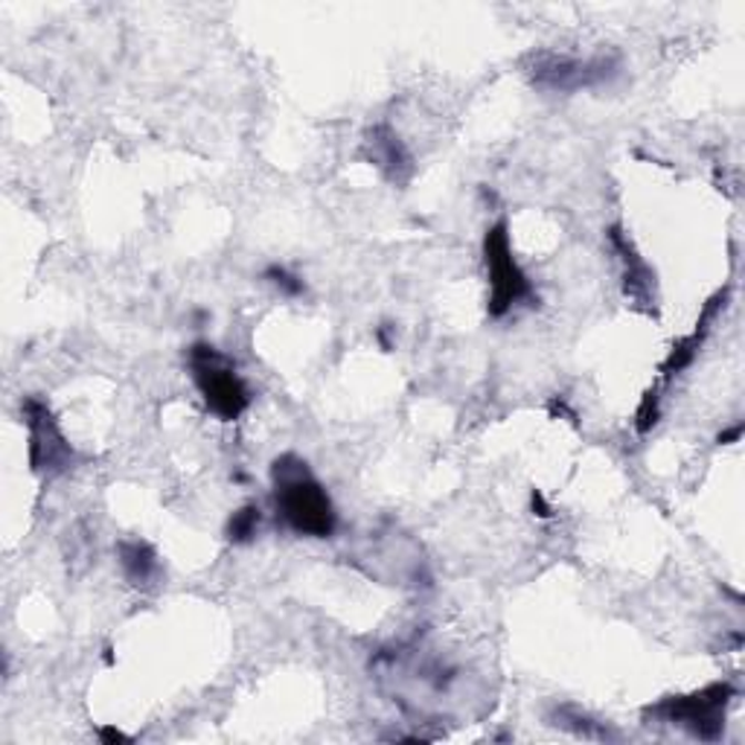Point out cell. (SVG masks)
I'll use <instances>...</instances> for the list:
<instances>
[{"label":"cell","instance_id":"obj_1","mask_svg":"<svg viewBox=\"0 0 745 745\" xmlns=\"http://www.w3.org/2000/svg\"><path fill=\"white\" fill-rule=\"evenodd\" d=\"M274 507L288 530L309 539H329L338 528V512L324 483L312 474L309 463L292 451L272 463Z\"/></svg>","mask_w":745,"mask_h":745},{"label":"cell","instance_id":"obj_2","mask_svg":"<svg viewBox=\"0 0 745 745\" xmlns=\"http://www.w3.org/2000/svg\"><path fill=\"white\" fill-rule=\"evenodd\" d=\"M186 358H190L195 388L202 394L204 405L218 419L233 422V419H239L242 414L248 411L251 390L225 353H218L213 344L198 341L190 347V356Z\"/></svg>","mask_w":745,"mask_h":745},{"label":"cell","instance_id":"obj_3","mask_svg":"<svg viewBox=\"0 0 745 745\" xmlns=\"http://www.w3.org/2000/svg\"><path fill=\"white\" fill-rule=\"evenodd\" d=\"M734 696H737L734 684H707V687L691 693V696L664 698L661 705L650 707V714L655 720L678 725V728L691 731L693 737L711 743V739H720L722 728H725V711H728Z\"/></svg>","mask_w":745,"mask_h":745},{"label":"cell","instance_id":"obj_4","mask_svg":"<svg viewBox=\"0 0 745 745\" xmlns=\"http://www.w3.org/2000/svg\"><path fill=\"white\" fill-rule=\"evenodd\" d=\"M483 263L489 274V315L492 318H504L521 300L533 297L528 274L521 272L516 263L510 245V227L507 222H498L483 236Z\"/></svg>","mask_w":745,"mask_h":745},{"label":"cell","instance_id":"obj_5","mask_svg":"<svg viewBox=\"0 0 745 745\" xmlns=\"http://www.w3.org/2000/svg\"><path fill=\"white\" fill-rule=\"evenodd\" d=\"M23 417H27V428H30L32 472L44 474V478L68 472L70 463H73V449L64 440L50 405L41 402L39 396H30V399H23Z\"/></svg>","mask_w":745,"mask_h":745},{"label":"cell","instance_id":"obj_6","mask_svg":"<svg viewBox=\"0 0 745 745\" xmlns=\"http://www.w3.org/2000/svg\"><path fill=\"white\" fill-rule=\"evenodd\" d=\"M530 76L539 88L548 91H582V88L603 85L614 76V64L605 55L576 59V55L539 53L533 59Z\"/></svg>","mask_w":745,"mask_h":745},{"label":"cell","instance_id":"obj_7","mask_svg":"<svg viewBox=\"0 0 745 745\" xmlns=\"http://www.w3.org/2000/svg\"><path fill=\"white\" fill-rule=\"evenodd\" d=\"M609 242H612V248L618 251L623 263V288H626V295L632 297L635 303L646 306L652 303V268L637 256L635 245L629 239L626 233H623L621 225L609 227Z\"/></svg>","mask_w":745,"mask_h":745},{"label":"cell","instance_id":"obj_8","mask_svg":"<svg viewBox=\"0 0 745 745\" xmlns=\"http://www.w3.org/2000/svg\"><path fill=\"white\" fill-rule=\"evenodd\" d=\"M367 146H370L372 163H376L388 178L402 181V172H411V155H408V149L402 146V140L396 137L388 125H376V129L367 134Z\"/></svg>","mask_w":745,"mask_h":745},{"label":"cell","instance_id":"obj_9","mask_svg":"<svg viewBox=\"0 0 745 745\" xmlns=\"http://www.w3.org/2000/svg\"><path fill=\"white\" fill-rule=\"evenodd\" d=\"M116 557H120V568H123L125 580L134 582V585H146V582H152L157 574H161L157 553L149 542H140V539L120 542Z\"/></svg>","mask_w":745,"mask_h":745},{"label":"cell","instance_id":"obj_10","mask_svg":"<svg viewBox=\"0 0 745 745\" xmlns=\"http://www.w3.org/2000/svg\"><path fill=\"white\" fill-rule=\"evenodd\" d=\"M557 725H562V728L574 731L576 737H585V739H609V731L600 725V722H594L591 716H585L582 711H576V707L571 705H562L557 711Z\"/></svg>","mask_w":745,"mask_h":745},{"label":"cell","instance_id":"obj_11","mask_svg":"<svg viewBox=\"0 0 745 745\" xmlns=\"http://www.w3.org/2000/svg\"><path fill=\"white\" fill-rule=\"evenodd\" d=\"M259 521H263L259 507L245 504L242 510L233 512L231 521H227V539H231L233 544H248L256 535V530H259Z\"/></svg>","mask_w":745,"mask_h":745},{"label":"cell","instance_id":"obj_12","mask_svg":"<svg viewBox=\"0 0 745 745\" xmlns=\"http://www.w3.org/2000/svg\"><path fill=\"white\" fill-rule=\"evenodd\" d=\"M263 277L268 279V283H272L274 288H277L279 295L300 297L303 292H306V283H303V279L297 277V274L288 272L286 265H268V268H265Z\"/></svg>","mask_w":745,"mask_h":745},{"label":"cell","instance_id":"obj_13","mask_svg":"<svg viewBox=\"0 0 745 745\" xmlns=\"http://www.w3.org/2000/svg\"><path fill=\"white\" fill-rule=\"evenodd\" d=\"M659 419H661V396L659 390L652 388L646 390V396L641 399V408H637L635 414V428L641 435H646V431H652V428L659 426Z\"/></svg>","mask_w":745,"mask_h":745},{"label":"cell","instance_id":"obj_14","mask_svg":"<svg viewBox=\"0 0 745 745\" xmlns=\"http://www.w3.org/2000/svg\"><path fill=\"white\" fill-rule=\"evenodd\" d=\"M739 437H743V422H737V426L728 428V431H722L720 442H722V446H731V442H737Z\"/></svg>","mask_w":745,"mask_h":745},{"label":"cell","instance_id":"obj_15","mask_svg":"<svg viewBox=\"0 0 745 745\" xmlns=\"http://www.w3.org/2000/svg\"><path fill=\"white\" fill-rule=\"evenodd\" d=\"M533 510H539L535 516H542V519H548V516H551V507H548V501H544L539 489L533 492Z\"/></svg>","mask_w":745,"mask_h":745},{"label":"cell","instance_id":"obj_16","mask_svg":"<svg viewBox=\"0 0 745 745\" xmlns=\"http://www.w3.org/2000/svg\"><path fill=\"white\" fill-rule=\"evenodd\" d=\"M100 737L105 739V743H125V734L123 731H116V728H100Z\"/></svg>","mask_w":745,"mask_h":745}]
</instances>
